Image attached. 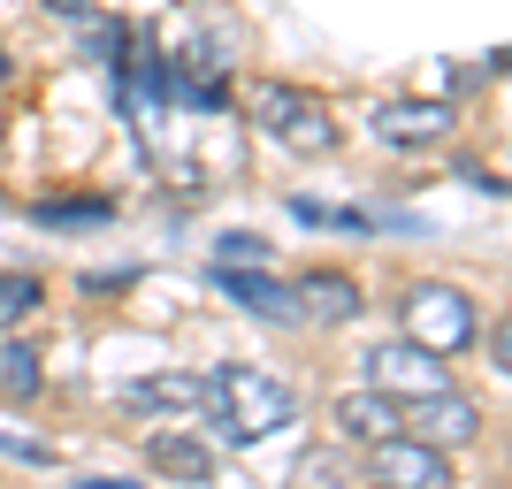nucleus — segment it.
Returning a JSON list of instances; mask_svg holds the SVG:
<instances>
[{"label": "nucleus", "instance_id": "nucleus-1", "mask_svg": "<svg viewBox=\"0 0 512 489\" xmlns=\"http://www.w3.org/2000/svg\"><path fill=\"white\" fill-rule=\"evenodd\" d=\"M207 413H214V436L230 451H253L276 428L299 421V390L283 383V375H268V367L237 360V367H214L207 375Z\"/></svg>", "mask_w": 512, "mask_h": 489}, {"label": "nucleus", "instance_id": "nucleus-2", "mask_svg": "<svg viewBox=\"0 0 512 489\" xmlns=\"http://www.w3.org/2000/svg\"><path fill=\"white\" fill-rule=\"evenodd\" d=\"M245 115H253L268 138L299 146V153H337V123H329V107H321L314 92L283 85V77H260V85L245 92Z\"/></svg>", "mask_w": 512, "mask_h": 489}, {"label": "nucleus", "instance_id": "nucleus-3", "mask_svg": "<svg viewBox=\"0 0 512 489\" xmlns=\"http://www.w3.org/2000/svg\"><path fill=\"white\" fill-rule=\"evenodd\" d=\"M406 337L428 344L436 360H451V352H467V344L482 337V314H474V298L451 291V283H413L406 291Z\"/></svg>", "mask_w": 512, "mask_h": 489}, {"label": "nucleus", "instance_id": "nucleus-4", "mask_svg": "<svg viewBox=\"0 0 512 489\" xmlns=\"http://www.w3.org/2000/svg\"><path fill=\"white\" fill-rule=\"evenodd\" d=\"M367 390H383V398L413 405V398H436V390H451V367L428 352V344L413 337H390L367 352Z\"/></svg>", "mask_w": 512, "mask_h": 489}, {"label": "nucleus", "instance_id": "nucleus-5", "mask_svg": "<svg viewBox=\"0 0 512 489\" xmlns=\"http://www.w3.org/2000/svg\"><path fill=\"white\" fill-rule=\"evenodd\" d=\"M451 130H459V107L451 100H383L375 107V138L390 153H428V146H444Z\"/></svg>", "mask_w": 512, "mask_h": 489}, {"label": "nucleus", "instance_id": "nucleus-6", "mask_svg": "<svg viewBox=\"0 0 512 489\" xmlns=\"http://www.w3.org/2000/svg\"><path fill=\"white\" fill-rule=\"evenodd\" d=\"M367 467H375L383 489H451V459L436 444H421V436H406V428L367 444Z\"/></svg>", "mask_w": 512, "mask_h": 489}, {"label": "nucleus", "instance_id": "nucleus-7", "mask_svg": "<svg viewBox=\"0 0 512 489\" xmlns=\"http://www.w3.org/2000/svg\"><path fill=\"white\" fill-rule=\"evenodd\" d=\"M406 436H421V444H436V451L474 444V436H482V405H474V398H459V390L413 398V405H406Z\"/></svg>", "mask_w": 512, "mask_h": 489}, {"label": "nucleus", "instance_id": "nucleus-8", "mask_svg": "<svg viewBox=\"0 0 512 489\" xmlns=\"http://www.w3.org/2000/svg\"><path fill=\"white\" fill-rule=\"evenodd\" d=\"M214 291L237 298V306H245V314H260V321H306L299 291H291V283H276V276H260V268H214Z\"/></svg>", "mask_w": 512, "mask_h": 489}, {"label": "nucleus", "instance_id": "nucleus-9", "mask_svg": "<svg viewBox=\"0 0 512 489\" xmlns=\"http://www.w3.org/2000/svg\"><path fill=\"white\" fill-rule=\"evenodd\" d=\"M123 413H192L207 405V375H184V367H161V375H138V383L115 390Z\"/></svg>", "mask_w": 512, "mask_h": 489}, {"label": "nucleus", "instance_id": "nucleus-10", "mask_svg": "<svg viewBox=\"0 0 512 489\" xmlns=\"http://www.w3.org/2000/svg\"><path fill=\"white\" fill-rule=\"evenodd\" d=\"M329 421H337L344 444H383V436L406 428V405L383 398V390H344V398L329 405Z\"/></svg>", "mask_w": 512, "mask_h": 489}, {"label": "nucleus", "instance_id": "nucleus-11", "mask_svg": "<svg viewBox=\"0 0 512 489\" xmlns=\"http://www.w3.org/2000/svg\"><path fill=\"white\" fill-rule=\"evenodd\" d=\"M146 459H153V474H169V482H192V489L214 474V451L199 444L192 428H153V436H146Z\"/></svg>", "mask_w": 512, "mask_h": 489}, {"label": "nucleus", "instance_id": "nucleus-12", "mask_svg": "<svg viewBox=\"0 0 512 489\" xmlns=\"http://www.w3.org/2000/svg\"><path fill=\"white\" fill-rule=\"evenodd\" d=\"M291 291H299V306H306L314 321H329V329H337V321H360V306H367V298H360V283H352V276H337V268H306V276L291 283Z\"/></svg>", "mask_w": 512, "mask_h": 489}, {"label": "nucleus", "instance_id": "nucleus-13", "mask_svg": "<svg viewBox=\"0 0 512 489\" xmlns=\"http://www.w3.org/2000/svg\"><path fill=\"white\" fill-rule=\"evenodd\" d=\"M39 390H46V360H39V344L0 337V398H8V405H31Z\"/></svg>", "mask_w": 512, "mask_h": 489}, {"label": "nucleus", "instance_id": "nucleus-14", "mask_svg": "<svg viewBox=\"0 0 512 489\" xmlns=\"http://www.w3.org/2000/svg\"><path fill=\"white\" fill-rule=\"evenodd\" d=\"M31 222L39 230H100V222H115V199H31Z\"/></svg>", "mask_w": 512, "mask_h": 489}, {"label": "nucleus", "instance_id": "nucleus-15", "mask_svg": "<svg viewBox=\"0 0 512 489\" xmlns=\"http://www.w3.org/2000/svg\"><path fill=\"white\" fill-rule=\"evenodd\" d=\"M123 54H130V23H115V16H85V62H100L107 77H123Z\"/></svg>", "mask_w": 512, "mask_h": 489}, {"label": "nucleus", "instance_id": "nucleus-16", "mask_svg": "<svg viewBox=\"0 0 512 489\" xmlns=\"http://www.w3.org/2000/svg\"><path fill=\"white\" fill-rule=\"evenodd\" d=\"M46 306V283L39 276H0V329H16Z\"/></svg>", "mask_w": 512, "mask_h": 489}, {"label": "nucleus", "instance_id": "nucleus-17", "mask_svg": "<svg viewBox=\"0 0 512 489\" xmlns=\"http://www.w3.org/2000/svg\"><path fill=\"white\" fill-rule=\"evenodd\" d=\"M214 268H268V237L222 230V237H214Z\"/></svg>", "mask_w": 512, "mask_h": 489}, {"label": "nucleus", "instance_id": "nucleus-18", "mask_svg": "<svg viewBox=\"0 0 512 489\" xmlns=\"http://www.w3.org/2000/svg\"><path fill=\"white\" fill-rule=\"evenodd\" d=\"M291 489H344V451H306L291 467Z\"/></svg>", "mask_w": 512, "mask_h": 489}, {"label": "nucleus", "instance_id": "nucleus-19", "mask_svg": "<svg viewBox=\"0 0 512 489\" xmlns=\"http://www.w3.org/2000/svg\"><path fill=\"white\" fill-rule=\"evenodd\" d=\"M0 451H8V459H23V467H54V444H23V436H0Z\"/></svg>", "mask_w": 512, "mask_h": 489}, {"label": "nucleus", "instance_id": "nucleus-20", "mask_svg": "<svg viewBox=\"0 0 512 489\" xmlns=\"http://www.w3.org/2000/svg\"><path fill=\"white\" fill-rule=\"evenodd\" d=\"M505 360H512V329H505V321H490V367H497V375H505Z\"/></svg>", "mask_w": 512, "mask_h": 489}, {"label": "nucleus", "instance_id": "nucleus-21", "mask_svg": "<svg viewBox=\"0 0 512 489\" xmlns=\"http://www.w3.org/2000/svg\"><path fill=\"white\" fill-rule=\"evenodd\" d=\"M123 283H130V268H92L85 291H123Z\"/></svg>", "mask_w": 512, "mask_h": 489}, {"label": "nucleus", "instance_id": "nucleus-22", "mask_svg": "<svg viewBox=\"0 0 512 489\" xmlns=\"http://www.w3.org/2000/svg\"><path fill=\"white\" fill-rule=\"evenodd\" d=\"M54 16H69V23H85V0H46Z\"/></svg>", "mask_w": 512, "mask_h": 489}, {"label": "nucleus", "instance_id": "nucleus-23", "mask_svg": "<svg viewBox=\"0 0 512 489\" xmlns=\"http://www.w3.org/2000/svg\"><path fill=\"white\" fill-rule=\"evenodd\" d=\"M0 85H8V54H0Z\"/></svg>", "mask_w": 512, "mask_h": 489}, {"label": "nucleus", "instance_id": "nucleus-24", "mask_svg": "<svg viewBox=\"0 0 512 489\" xmlns=\"http://www.w3.org/2000/svg\"><path fill=\"white\" fill-rule=\"evenodd\" d=\"M375 489H383V482H375Z\"/></svg>", "mask_w": 512, "mask_h": 489}]
</instances>
